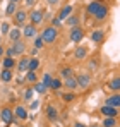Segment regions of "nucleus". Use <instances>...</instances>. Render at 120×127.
Listing matches in <instances>:
<instances>
[{"label": "nucleus", "mask_w": 120, "mask_h": 127, "mask_svg": "<svg viewBox=\"0 0 120 127\" xmlns=\"http://www.w3.org/2000/svg\"><path fill=\"white\" fill-rule=\"evenodd\" d=\"M103 5H105V3H101V2H98V0H93V2H89V3H88L86 12H88L89 16H93V17H94V16L98 14V10H100Z\"/></svg>", "instance_id": "nucleus-10"}, {"label": "nucleus", "mask_w": 120, "mask_h": 127, "mask_svg": "<svg viewBox=\"0 0 120 127\" xmlns=\"http://www.w3.org/2000/svg\"><path fill=\"white\" fill-rule=\"evenodd\" d=\"M105 105L120 108V93H112V95H110V96L105 100Z\"/></svg>", "instance_id": "nucleus-12"}, {"label": "nucleus", "mask_w": 120, "mask_h": 127, "mask_svg": "<svg viewBox=\"0 0 120 127\" xmlns=\"http://www.w3.org/2000/svg\"><path fill=\"white\" fill-rule=\"evenodd\" d=\"M33 88H34V91H36L38 95H46V91L50 89L48 86H46V84H43L41 81H38V83H36V84L33 86Z\"/></svg>", "instance_id": "nucleus-24"}, {"label": "nucleus", "mask_w": 120, "mask_h": 127, "mask_svg": "<svg viewBox=\"0 0 120 127\" xmlns=\"http://www.w3.org/2000/svg\"><path fill=\"white\" fill-rule=\"evenodd\" d=\"M74 127H88V126H86V124H82V122H76Z\"/></svg>", "instance_id": "nucleus-41"}, {"label": "nucleus", "mask_w": 120, "mask_h": 127, "mask_svg": "<svg viewBox=\"0 0 120 127\" xmlns=\"http://www.w3.org/2000/svg\"><path fill=\"white\" fill-rule=\"evenodd\" d=\"M24 52H26V41L24 40H19V41H14L10 45V48L9 50H5V55L7 57H22L24 55Z\"/></svg>", "instance_id": "nucleus-1"}, {"label": "nucleus", "mask_w": 120, "mask_h": 127, "mask_svg": "<svg viewBox=\"0 0 120 127\" xmlns=\"http://www.w3.org/2000/svg\"><path fill=\"white\" fill-rule=\"evenodd\" d=\"M41 36H43V41L46 43V45H52V43L57 40V36H59V29L53 28V26H48V28L43 29Z\"/></svg>", "instance_id": "nucleus-2"}, {"label": "nucleus", "mask_w": 120, "mask_h": 127, "mask_svg": "<svg viewBox=\"0 0 120 127\" xmlns=\"http://www.w3.org/2000/svg\"><path fill=\"white\" fill-rule=\"evenodd\" d=\"M3 57H5V46H3V45H0V60H2Z\"/></svg>", "instance_id": "nucleus-39"}, {"label": "nucleus", "mask_w": 120, "mask_h": 127, "mask_svg": "<svg viewBox=\"0 0 120 127\" xmlns=\"http://www.w3.org/2000/svg\"><path fill=\"white\" fill-rule=\"evenodd\" d=\"M108 88H110L113 93H120V76L113 77V79H110V83H108Z\"/></svg>", "instance_id": "nucleus-22"}, {"label": "nucleus", "mask_w": 120, "mask_h": 127, "mask_svg": "<svg viewBox=\"0 0 120 127\" xmlns=\"http://www.w3.org/2000/svg\"><path fill=\"white\" fill-rule=\"evenodd\" d=\"M60 88H63V79H60V77H53V81H52V84H50V89H53V91H57Z\"/></svg>", "instance_id": "nucleus-27"}, {"label": "nucleus", "mask_w": 120, "mask_h": 127, "mask_svg": "<svg viewBox=\"0 0 120 127\" xmlns=\"http://www.w3.org/2000/svg\"><path fill=\"white\" fill-rule=\"evenodd\" d=\"M45 46V41H43V36L38 34L36 38H34V43H33V48H36V50H41Z\"/></svg>", "instance_id": "nucleus-33"}, {"label": "nucleus", "mask_w": 120, "mask_h": 127, "mask_svg": "<svg viewBox=\"0 0 120 127\" xmlns=\"http://www.w3.org/2000/svg\"><path fill=\"white\" fill-rule=\"evenodd\" d=\"M9 2H10V3H19L21 0H9Z\"/></svg>", "instance_id": "nucleus-43"}, {"label": "nucleus", "mask_w": 120, "mask_h": 127, "mask_svg": "<svg viewBox=\"0 0 120 127\" xmlns=\"http://www.w3.org/2000/svg\"><path fill=\"white\" fill-rule=\"evenodd\" d=\"M76 77H77V84H79L81 89H88V88L91 86V76H89L88 72H81Z\"/></svg>", "instance_id": "nucleus-8"}, {"label": "nucleus", "mask_w": 120, "mask_h": 127, "mask_svg": "<svg viewBox=\"0 0 120 127\" xmlns=\"http://www.w3.org/2000/svg\"><path fill=\"white\" fill-rule=\"evenodd\" d=\"M100 113L103 117H115L117 119V115H119V108H115V106H108V105H103L100 108Z\"/></svg>", "instance_id": "nucleus-11"}, {"label": "nucleus", "mask_w": 120, "mask_h": 127, "mask_svg": "<svg viewBox=\"0 0 120 127\" xmlns=\"http://www.w3.org/2000/svg\"><path fill=\"white\" fill-rule=\"evenodd\" d=\"M14 26L16 28H24L26 24H28V19H29V14L26 12V10H22V9H19L16 14H14Z\"/></svg>", "instance_id": "nucleus-3"}, {"label": "nucleus", "mask_w": 120, "mask_h": 127, "mask_svg": "<svg viewBox=\"0 0 120 127\" xmlns=\"http://www.w3.org/2000/svg\"><path fill=\"white\" fill-rule=\"evenodd\" d=\"M0 70H2V67H0Z\"/></svg>", "instance_id": "nucleus-46"}, {"label": "nucleus", "mask_w": 120, "mask_h": 127, "mask_svg": "<svg viewBox=\"0 0 120 127\" xmlns=\"http://www.w3.org/2000/svg\"><path fill=\"white\" fill-rule=\"evenodd\" d=\"M69 38L72 43H81L84 40V29L77 26V28H70V33H69Z\"/></svg>", "instance_id": "nucleus-6"}, {"label": "nucleus", "mask_w": 120, "mask_h": 127, "mask_svg": "<svg viewBox=\"0 0 120 127\" xmlns=\"http://www.w3.org/2000/svg\"><path fill=\"white\" fill-rule=\"evenodd\" d=\"M16 65H17V64H16V59H14V57H7V55H5V57L2 59V69H14Z\"/></svg>", "instance_id": "nucleus-21"}, {"label": "nucleus", "mask_w": 120, "mask_h": 127, "mask_svg": "<svg viewBox=\"0 0 120 127\" xmlns=\"http://www.w3.org/2000/svg\"><path fill=\"white\" fill-rule=\"evenodd\" d=\"M9 40L14 43V41H19V40H22V29L21 28H12L10 29V33H9Z\"/></svg>", "instance_id": "nucleus-17"}, {"label": "nucleus", "mask_w": 120, "mask_h": 127, "mask_svg": "<svg viewBox=\"0 0 120 127\" xmlns=\"http://www.w3.org/2000/svg\"><path fill=\"white\" fill-rule=\"evenodd\" d=\"M88 127H103V126H100V124H93V126H88Z\"/></svg>", "instance_id": "nucleus-44"}, {"label": "nucleus", "mask_w": 120, "mask_h": 127, "mask_svg": "<svg viewBox=\"0 0 120 127\" xmlns=\"http://www.w3.org/2000/svg\"><path fill=\"white\" fill-rule=\"evenodd\" d=\"M86 57H88V46L77 45L76 50H74V59H76V60H84Z\"/></svg>", "instance_id": "nucleus-13"}, {"label": "nucleus", "mask_w": 120, "mask_h": 127, "mask_svg": "<svg viewBox=\"0 0 120 127\" xmlns=\"http://www.w3.org/2000/svg\"><path fill=\"white\" fill-rule=\"evenodd\" d=\"M72 12H74V5H72V3H65V5L60 9V12H59L57 17H59L62 22H65L70 16H72Z\"/></svg>", "instance_id": "nucleus-7"}, {"label": "nucleus", "mask_w": 120, "mask_h": 127, "mask_svg": "<svg viewBox=\"0 0 120 127\" xmlns=\"http://www.w3.org/2000/svg\"><path fill=\"white\" fill-rule=\"evenodd\" d=\"M38 106H40V101H38V100H33L31 105H29V110H36Z\"/></svg>", "instance_id": "nucleus-38"}, {"label": "nucleus", "mask_w": 120, "mask_h": 127, "mask_svg": "<svg viewBox=\"0 0 120 127\" xmlns=\"http://www.w3.org/2000/svg\"><path fill=\"white\" fill-rule=\"evenodd\" d=\"M60 24H62V21H60L59 17H53V19H52V26H53V28H57V29H59Z\"/></svg>", "instance_id": "nucleus-37"}, {"label": "nucleus", "mask_w": 120, "mask_h": 127, "mask_svg": "<svg viewBox=\"0 0 120 127\" xmlns=\"http://www.w3.org/2000/svg\"><path fill=\"white\" fill-rule=\"evenodd\" d=\"M29 60H31V57H21L19 62H17V72H28V69H29Z\"/></svg>", "instance_id": "nucleus-14"}, {"label": "nucleus", "mask_w": 120, "mask_h": 127, "mask_svg": "<svg viewBox=\"0 0 120 127\" xmlns=\"http://www.w3.org/2000/svg\"><path fill=\"white\" fill-rule=\"evenodd\" d=\"M14 119H16L14 110H12V108H9V106H3V108H2V112H0V120H2L3 124H12V122H14Z\"/></svg>", "instance_id": "nucleus-5"}, {"label": "nucleus", "mask_w": 120, "mask_h": 127, "mask_svg": "<svg viewBox=\"0 0 120 127\" xmlns=\"http://www.w3.org/2000/svg\"><path fill=\"white\" fill-rule=\"evenodd\" d=\"M63 88H67L69 91H76L79 84H77V77L76 76H72V77H67V79H63Z\"/></svg>", "instance_id": "nucleus-15"}, {"label": "nucleus", "mask_w": 120, "mask_h": 127, "mask_svg": "<svg viewBox=\"0 0 120 127\" xmlns=\"http://www.w3.org/2000/svg\"><path fill=\"white\" fill-rule=\"evenodd\" d=\"M26 81L28 83H31V84H36L38 83V76H36V72H26Z\"/></svg>", "instance_id": "nucleus-32"}, {"label": "nucleus", "mask_w": 120, "mask_h": 127, "mask_svg": "<svg viewBox=\"0 0 120 127\" xmlns=\"http://www.w3.org/2000/svg\"><path fill=\"white\" fill-rule=\"evenodd\" d=\"M43 16H45L43 10H40V9H33V10L29 12V22L34 24V26H38V24L43 22Z\"/></svg>", "instance_id": "nucleus-9"}, {"label": "nucleus", "mask_w": 120, "mask_h": 127, "mask_svg": "<svg viewBox=\"0 0 120 127\" xmlns=\"http://www.w3.org/2000/svg\"><path fill=\"white\" fill-rule=\"evenodd\" d=\"M36 91H34V88L33 86H29V88H26L24 89V95H22V98L26 100V101H29V100H33V95H34Z\"/></svg>", "instance_id": "nucleus-30"}, {"label": "nucleus", "mask_w": 120, "mask_h": 127, "mask_svg": "<svg viewBox=\"0 0 120 127\" xmlns=\"http://www.w3.org/2000/svg\"><path fill=\"white\" fill-rule=\"evenodd\" d=\"M46 2H48V5L55 7V5H59V2H60V0H46Z\"/></svg>", "instance_id": "nucleus-40"}, {"label": "nucleus", "mask_w": 120, "mask_h": 127, "mask_svg": "<svg viewBox=\"0 0 120 127\" xmlns=\"http://www.w3.org/2000/svg\"><path fill=\"white\" fill-rule=\"evenodd\" d=\"M10 26H9V22H2L0 24V31H2V36H9V33H10Z\"/></svg>", "instance_id": "nucleus-34"}, {"label": "nucleus", "mask_w": 120, "mask_h": 127, "mask_svg": "<svg viewBox=\"0 0 120 127\" xmlns=\"http://www.w3.org/2000/svg\"><path fill=\"white\" fill-rule=\"evenodd\" d=\"M60 76H62V79L72 77V76H74V70H72V67H63V69L60 70Z\"/></svg>", "instance_id": "nucleus-31"}, {"label": "nucleus", "mask_w": 120, "mask_h": 127, "mask_svg": "<svg viewBox=\"0 0 120 127\" xmlns=\"http://www.w3.org/2000/svg\"><path fill=\"white\" fill-rule=\"evenodd\" d=\"M117 127H120V126H117Z\"/></svg>", "instance_id": "nucleus-47"}, {"label": "nucleus", "mask_w": 120, "mask_h": 127, "mask_svg": "<svg viewBox=\"0 0 120 127\" xmlns=\"http://www.w3.org/2000/svg\"><path fill=\"white\" fill-rule=\"evenodd\" d=\"M65 22H67V26H69V28H77V26H79V22H81V19H79V16H74V14H72V16H70Z\"/></svg>", "instance_id": "nucleus-25"}, {"label": "nucleus", "mask_w": 120, "mask_h": 127, "mask_svg": "<svg viewBox=\"0 0 120 127\" xmlns=\"http://www.w3.org/2000/svg\"><path fill=\"white\" fill-rule=\"evenodd\" d=\"M24 2H26L28 5H34V3H36V0H24Z\"/></svg>", "instance_id": "nucleus-42"}, {"label": "nucleus", "mask_w": 120, "mask_h": 127, "mask_svg": "<svg viewBox=\"0 0 120 127\" xmlns=\"http://www.w3.org/2000/svg\"><path fill=\"white\" fill-rule=\"evenodd\" d=\"M46 117H48V120L55 122V120L59 119V110H57L53 105H48L46 106Z\"/></svg>", "instance_id": "nucleus-19"}, {"label": "nucleus", "mask_w": 120, "mask_h": 127, "mask_svg": "<svg viewBox=\"0 0 120 127\" xmlns=\"http://www.w3.org/2000/svg\"><path fill=\"white\" fill-rule=\"evenodd\" d=\"M14 113H16V119H19V120H26L28 119V108L22 105H17L14 108Z\"/></svg>", "instance_id": "nucleus-18"}, {"label": "nucleus", "mask_w": 120, "mask_h": 127, "mask_svg": "<svg viewBox=\"0 0 120 127\" xmlns=\"http://www.w3.org/2000/svg\"><path fill=\"white\" fill-rule=\"evenodd\" d=\"M36 36H38L36 26L31 24V22H28V24L22 28V38H24V40H33V38H36Z\"/></svg>", "instance_id": "nucleus-4"}, {"label": "nucleus", "mask_w": 120, "mask_h": 127, "mask_svg": "<svg viewBox=\"0 0 120 127\" xmlns=\"http://www.w3.org/2000/svg\"><path fill=\"white\" fill-rule=\"evenodd\" d=\"M52 81H53L52 74H50V72H45V74H43V79H41V83H43V84H46L48 88H50V84H52Z\"/></svg>", "instance_id": "nucleus-36"}, {"label": "nucleus", "mask_w": 120, "mask_h": 127, "mask_svg": "<svg viewBox=\"0 0 120 127\" xmlns=\"http://www.w3.org/2000/svg\"><path fill=\"white\" fill-rule=\"evenodd\" d=\"M74 98H76L74 91H69V93H63V95H62V100H63L65 103H70V101H72Z\"/></svg>", "instance_id": "nucleus-35"}, {"label": "nucleus", "mask_w": 120, "mask_h": 127, "mask_svg": "<svg viewBox=\"0 0 120 127\" xmlns=\"http://www.w3.org/2000/svg\"><path fill=\"white\" fill-rule=\"evenodd\" d=\"M14 77V70L12 69H2L0 70V81L2 83H10Z\"/></svg>", "instance_id": "nucleus-16"}, {"label": "nucleus", "mask_w": 120, "mask_h": 127, "mask_svg": "<svg viewBox=\"0 0 120 127\" xmlns=\"http://www.w3.org/2000/svg\"><path fill=\"white\" fill-rule=\"evenodd\" d=\"M106 17H108V7H106V5H103L100 10H98V14L94 16V19H96V21H105Z\"/></svg>", "instance_id": "nucleus-23"}, {"label": "nucleus", "mask_w": 120, "mask_h": 127, "mask_svg": "<svg viewBox=\"0 0 120 127\" xmlns=\"http://www.w3.org/2000/svg\"><path fill=\"white\" fill-rule=\"evenodd\" d=\"M0 45H2V34H0Z\"/></svg>", "instance_id": "nucleus-45"}, {"label": "nucleus", "mask_w": 120, "mask_h": 127, "mask_svg": "<svg viewBox=\"0 0 120 127\" xmlns=\"http://www.w3.org/2000/svg\"><path fill=\"white\" fill-rule=\"evenodd\" d=\"M17 10H19V9H17V3H10V2H9V3H7V9H5V14H7L9 17H10V16L14 17V14H16Z\"/></svg>", "instance_id": "nucleus-26"}, {"label": "nucleus", "mask_w": 120, "mask_h": 127, "mask_svg": "<svg viewBox=\"0 0 120 127\" xmlns=\"http://www.w3.org/2000/svg\"><path fill=\"white\" fill-rule=\"evenodd\" d=\"M103 40H105V31L103 29H94L91 33V41L93 43H101Z\"/></svg>", "instance_id": "nucleus-20"}, {"label": "nucleus", "mask_w": 120, "mask_h": 127, "mask_svg": "<svg viewBox=\"0 0 120 127\" xmlns=\"http://www.w3.org/2000/svg\"><path fill=\"white\" fill-rule=\"evenodd\" d=\"M40 67V60H38V57H31V60H29V72H36V69Z\"/></svg>", "instance_id": "nucleus-29"}, {"label": "nucleus", "mask_w": 120, "mask_h": 127, "mask_svg": "<svg viewBox=\"0 0 120 127\" xmlns=\"http://www.w3.org/2000/svg\"><path fill=\"white\" fill-rule=\"evenodd\" d=\"M101 126L103 127H117V119L115 117H105Z\"/></svg>", "instance_id": "nucleus-28"}]
</instances>
